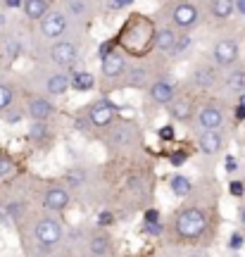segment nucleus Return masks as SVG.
<instances>
[{
  "label": "nucleus",
  "mask_w": 245,
  "mask_h": 257,
  "mask_svg": "<svg viewBox=\"0 0 245 257\" xmlns=\"http://www.w3.org/2000/svg\"><path fill=\"white\" fill-rule=\"evenodd\" d=\"M155 22L146 15H131V17L121 24L114 43L119 46V50L127 57H136V60H143L146 55H150L155 43Z\"/></svg>",
  "instance_id": "f257e3e1"
},
{
  "label": "nucleus",
  "mask_w": 245,
  "mask_h": 257,
  "mask_svg": "<svg viewBox=\"0 0 245 257\" xmlns=\"http://www.w3.org/2000/svg\"><path fill=\"white\" fill-rule=\"evenodd\" d=\"M209 226H212L209 212L198 205H183L172 219V229L181 243H195V240L205 238Z\"/></svg>",
  "instance_id": "f03ea898"
},
{
  "label": "nucleus",
  "mask_w": 245,
  "mask_h": 257,
  "mask_svg": "<svg viewBox=\"0 0 245 257\" xmlns=\"http://www.w3.org/2000/svg\"><path fill=\"white\" fill-rule=\"evenodd\" d=\"M31 236H34V243L38 250L53 252L64 238V224L60 219V214L43 212L41 217H36L34 226H31Z\"/></svg>",
  "instance_id": "7ed1b4c3"
},
{
  "label": "nucleus",
  "mask_w": 245,
  "mask_h": 257,
  "mask_svg": "<svg viewBox=\"0 0 245 257\" xmlns=\"http://www.w3.org/2000/svg\"><path fill=\"white\" fill-rule=\"evenodd\" d=\"M193 124L198 131H221L226 124V107L219 100H205L195 107Z\"/></svg>",
  "instance_id": "20e7f679"
},
{
  "label": "nucleus",
  "mask_w": 245,
  "mask_h": 257,
  "mask_svg": "<svg viewBox=\"0 0 245 257\" xmlns=\"http://www.w3.org/2000/svg\"><path fill=\"white\" fill-rule=\"evenodd\" d=\"M117 119H119V105L114 100H109V98H98V100H93L91 105L86 107L88 128L107 131Z\"/></svg>",
  "instance_id": "39448f33"
},
{
  "label": "nucleus",
  "mask_w": 245,
  "mask_h": 257,
  "mask_svg": "<svg viewBox=\"0 0 245 257\" xmlns=\"http://www.w3.org/2000/svg\"><path fill=\"white\" fill-rule=\"evenodd\" d=\"M141 141V131H138L136 121H121L117 119L107 128V146L117 148V150H127V148L136 146Z\"/></svg>",
  "instance_id": "423d86ee"
},
{
  "label": "nucleus",
  "mask_w": 245,
  "mask_h": 257,
  "mask_svg": "<svg viewBox=\"0 0 245 257\" xmlns=\"http://www.w3.org/2000/svg\"><path fill=\"white\" fill-rule=\"evenodd\" d=\"M57 114V105L46 93H34L24 102V117L29 121H50Z\"/></svg>",
  "instance_id": "0eeeda50"
},
{
  "label": "nucleus",
  "mask_w": 245,
  "mask_h": 257,
  "mask_svg": "<svg viewBox=\"0 0 245 257\" xmlns=\"http://www.w3.org/2000/svg\"><path fill=\"white\" fill-rule=\"evenodd\" d=\"M41 205L50 214H62L72 207V191L64 184H50L41 195Z\"/></svg>",
  "instance_id": "6e6552de"
},
{
  "label": "nucleus",
  "mask_w": 245,
  "mask_h": 257,
  "mask_svg": "<svg viewBox=\"0 0 245 257\" xmlns=\"http://www.w3.org/2000/svg\"><path fill=\"white\" fill-rule=\"evenodd\" d=\"M240 60V46L236 38H217L212 46V64H217L219 69H231Z\"/></svg>",
  "instance_id": "1a4fd4ad"
},
{
  "label": "nucleus",
  "mask_w": 245,
  "mask_h": 257,
  "mask_svg": "<svg viewBox=\"0 0 245 257\" xmlns=\"http://www.w3.org/2000/svg\"><path fill=\"white\" fill-rule=\"evenodd\" d=\"M67 29H69V17L64 15V10H48V15L38 22L41 36L46 38V41H50V43L64 38Z\"/></svg>",
  "instance_id": "9d476101"
},
{
  "label": "nucleus",
  "mask_w": 245,
  "mask_h": 257,
  "mask_svg": "<svg viewBox=\"0 0 245 257\" xmlns=\"http://www.w3.org/2000/svg\"><path fill=\"white\" fill-rule=\"evenodd\" d=\"M48 60H50L55 67L74 69V64L79 62V46H76L74 41L60 38V41L50 43V48H48Z\"/></svg>",
  "instance_id": "9b49d317"
},
{
  "label": "nucleus",
  "mask_w": 245,
  "mask_h": 257,
  "mask_svg": "<svg viewBox=\"0 0 245 257\" xmlns=\"http://www.w3.org/2000/svg\"><path fill=\"white\" fill-rule=\"evenodd\" d=\"M172 27L174 29H181V31H191L200 24V10L198 5H193L191 0H179L172 5Z\"/></svg>",
  "instance_id": "f8f14e48"
},
{
  "label": "nucleus",
  "mask_w": 245,
  "mask_h": 257,
  "mask_svg": "<svg viewBox=\"0 0 245 257\" xmlns=\"http://www.w3.org/2000/svg\"><path fill=\"white\" fill-rule=\"evenodd\" d=\"M127 67H129V57L121 50H109L105 57H100V76L107 83L121 81Z\"/></svg>",
  "instance_id": "ddd939ff"
},
{
  "label": "nucleus",
  "mask_w": 245,
  "mask_h": 257,
  "mask_svg": "<svg viewBox=\"0 0 245 257\" xmlns=\"http://www.w3.org/2000/svg\"><path fill=\"white\" fill-rule=\"evenodd\" d=\"M195 148H198L200 155L217 157V155H221L224 148H226V136H224L221 131H198Z\"/></svg>",
  "instance_id": "4468645a"
},
{
  "label": "nucleus",
  "mask_w": 245,
  "mask_h": 257,
  "mask_svg": "<svg viewBox=\"0 0 245 257\" xmlns=\"http://www.w3.org/2000/svg\"><path fill=\"white\" fill-rule=\"evenodd\" d=\"M121 86L124 88H148L150 83H153V72H150V67L143 62H129L127 72L121 76Z\"/></svg>",
  "instance_id": "2eb2a0df"
},
{
  "label": "nucleus",
  "mask_w": 245,
  "mask_h": 257,
  "mask_svg": "<svg viewBox=\"0 0 245 257\" xmlns=\"http://www.w3.org/2000/svg\"><path fill=\"white\" fill-rule=\"evenodd\" d=\"M195 102H193L191 95H186V93H176L172 98V102L167 105V114H169V119L172 121H193V114H195Z\"/></svg>",
  "instance_id": "dca6fc26"
},
{
  "label": "nucleus",
  "mask_w": 245,
  "mask_h": 257,
  "mask_svg": "<svg viewBox=\"0 0 245 257\" xmlns=\"http://www.w3.org/2000/svg\"><path fill=\"white\" fill-rule=\"evenodd\" d=\"M176 93H179L176 91V83L169 81V79H153V83L148 86V98H150V102L160 105V107H167Z\"/></svg>",
  "instance_id": "f3484780"
},
{
  "label": "nucleus",
  "mask_w": 245,
  "mask_h": 257,
  "mask_svg": "<svg viewBox=\"0 0 245 257\" xmlns=\"http://www.w3.org/2000/svg\"><path fill=\"white\" fill-rule=\"evenodd\" d=\"M219 67L217 64H198L191 72V83L198 91H212L219 83Z\"/></svg>",
  "instance_id": "a211bd4d"
},
{
  "label": "nucleus",
  "mask_w": 245,
  "mask_h": 257,
  "mask_svg": "<svg viewBox=\"0 0 245 257\" xmlns=\"http://www.w3.org/2000/svg\"><path fill=\"white\" fill-rule=\"evenodd\" d=\"M72 88V83H69V74L67 72H53L46 76V81H43V93H46L48 98H62L67 95Z\"/></svg>",
  "instance_id": "6ab92c4d"
},
{
  "label": "nucleus",
  "mask_w": 245,
  "mask_h": 257,
  "mask_svg": "<svg viewBox=\"0 0 245 257\" xmlns=\"http://www.w3.org/2000/svg\"><path fill=\"white\" fill-rule=\"evenodd\" d=\"M86 248H88L91 257H107L112 252V236L105 229L93 231L88 236V240H86Z\"/></svg>",
  "instance_id": "aec40b11"
},
{
  "label": "nucleus",
  "mask_w": 245,
  "mask_h": 257,
  "mask_svg": "<svg viewBox=\"0 0 245 257\" xmlns=\"http://www.w3.org/2000/svg\"><path fill=\"white\" fill-rule=\"evenodd\" d=\"M176 38H179V31L174 27H160L155 31V43L153 50L162 53V55H172L174 46H176Z\"/></svg>",
  "instance_id": "412c9836"
},
{
  "label": "nucleus",
  "mask_w": 245,
  "mask_h": 257,
  "mask_svg": "<svg viewBox=\"0 0 245 257\" xmlns=\"http://www.w3.org/2000/svg\"><path fill=\"white\" fill-rule=\"evenodd\" d=\"M224 88L231 95H240L245 91V64H233L224 76Z\"/></svg>",
  "instance_id": "4be33fe9"
},
{
  "label": "nucleus",
  "mask_w": 245,
  "mask_h": 257,
  "mask_svg": "<svg viewBox=\"0 0 245 257\" xmlns=\"http://www.w3.org/2000/svg\"><path fill=\"white\" fill-rule=\"evenodd\" d=\"M69 83H72V88L76 93H91L93 88H95L98 79H95V74L88 72V69H74V72L69 74Z\"/></svg>",
  "instance_id": "5701e85b"
},
{
  "label": "nucleus",
  "mask_w": 245,
  "mask_h": 257,
  "mask_svg": "<svg viewBox=\"0 0 245 257\" xmlns=\"http://www.w3.org/2000/svg\"><path fill=\"white\" fill-rule=\"evenodd\" d=\"M50 10V0H24L22 3V12L29 22H41Z\"/></svg>",
  "instance_id": "b1692460"
},
{
  "label": "nucleus",
  "mask_w": 245,
  "mask_h": 257,
  "mask_svg": "<svg viewBox=\"0 0 245 257\" xmlns=\"http://www.w3.org/2000/svg\"><path fill=\"white\" fill-rule=\"evenodd\" d=\"M209 15L217 22H226L236 15V5L233 0H209Z\"/></svg>",
  "instance_id": "393cba45"
},
{
  "label": "nucleus",
  "mask_w": 245,
  "mask_h": 257,
  "mask_svg": "<svg viewBox=\"0 0 245 257\" xmlns=\"http://www.w3.org/2000/svg\"><path fill=\"white\" fill-rule=\"evenodd\" d=\"M167 186H169V191H172L176 198H186V195H191V191H193V181L186 174H179V172L169 176Z\"/></svg>",
  "instance_id": "a878e982"
},
{
  "label": "nucleus",
  "mask_w": 245,
  "mask_h": 257,
  "mask_svg": "<svg viewBox=\"0 0 245 257\" xmlns=\"http://www.w3.org/2000/svg\"><path fill=\"white\" fill-rule=\"evenodd\" d=\"M27 136L31 143H46L48 138L53 136V131H50V124L48 121H29V131H27Z\"/></svg>",
  "instance_id": "bb28decb"
},
{
  "label": "nucleus",
  "mask_w": 245,
  "mask_h": 257,
  "mask_svg": "<svg viewBox=\"0 0 245 257\" xmlns=\"http://www.w3.org/2000/svg\"><path fill=\"white\" fill-rule=\"evenodd\" d=\"M17 160L5 153V150H0V181H10L12 176L17 174Z\"/></svg>",
  "instance_id": "cd10ccee"
},
{
  "label": "nucleus",
  "mask_w": 245,
  "mask_h": 257,
  "mask_svg": "<svg viewBox=\"0 0 245 257\" xmlns=\"http://www.w3.org/2000/svg\"><path fill=\"white\" fill-rule=\"evenodd\" d=\"M17 100V88L10 81H0V114L8 112Z\"/></svg>",
  "instance_id": "c85d7f7f"
},
{
  "label": "nucleus",
  "mask_w": 245,
  "mask_h": 257,
  "mask_svg": "<svg viewBox=\"0 0 245 257\" xmlns=\"http://www.w3.org/2000/svg\"><path fill=\"white\" fill-rule=\"evenodd\" d=\"M64 15L72 19L88 17V3H86V0H67V3H64Z\"/></svg>",
  "instance_id": "c756f323"
},
{
  "label": "nucleus",
  "mask_w": 245,
  "mask_h": 257,
  "mask_svg": "<svg viewBox=\"0 0 245 257\" xmlns=\"http://www.w3.org/2000/svg\"><path fill=\"white\" fill-rule=\"evenodd\" d=\"M86 184V172L79 169V167H72V169H67V174H64V186L69 188H81Z\"/></svg>",
  "instance_id": "7c9ffc66"
},
{
  "label": "nucleus",
  "mask_w": 245,
  "mask_h": 257,
  "mask_svg": "<svg viewBox=\"0 0 245 257\" xmlns=\"http://www.w3.org/2000/svg\"><path fill=\"white\" fill-rule=\"evenodd\" d=\"M3 55L8 57V60H17L22 55V43H19L17 38H8L3 43Z\"/></svg>",
  "instance_id": "2f4dec72"
},
{
  "label": "nucleus",
  "mask_w": 245,
  "mask_h": 257,
  "mask_svg": "<svg viewBox=\"0 0 245 257\" xmlns=\"http://www.w3.org/2000/svg\"><path fill=\"white\" fill-rule=\"evenodd\" d=\"M191 43H193V38H191V34H188V31H186V34H179V38H176V46H174V50H172V57H176V60H179V57H181L183 53L191 48Z\"/></svg>",
  "instance_id": "473e14b6"
},
{
  "label": "nucleus",
  "mask_w": 245,
  "mask_h": 257,
  "mask_svg": "<svg viewBox=\"0 0 245 257\" xmlns=\"http://www.w3.org/2000/svg\"><path fill=\"white\" fill-rule=\"evenodd\" d=\"M228 248L233 250V252H238V250H243L245 248V236L240 233V231H233L231 236H228V243H226Z\"/></svg>",
  "instance_id": "72a5a7b5"
},
{
  "label": "nucleus",
  "mask_w": 245,
  "mask_h": 257,
  "mask_svg": "<svg viewBox=\"0 0 245 257\" xmlns=\"http://www.w3.org/2000/svg\"><path fill=\"white\" fill-rule=\"evenodd\" d=\"M228 193H231L233 198H243V195H245V181H240V179H233V181L228 184Z\"/></svg>",
  "instance_id": "f704fd0d"
},
{
  "label": "nucleus",
  "mask_w": 245,
  "mask_h": 257,
  "mask_svg": "<svg viewBox=\"0 0 245 257\" xmlns=\"http://www.w3.org/2000/svg\"><path fill=\"white\" fill-rule=\"evenodd\" d=\"M157 136L162 138V141H174L176 138V128H174V124H162L160 131H157Z\"/></svg>",
  "instance_id": "c9c22d12"
},
{
  "label": "nucleus",
  "mask_w": 245,
  "mask_h": 257,
  "mask_svg": "<svg viewBox=\"0 0 245 257\" xmlns=\"http://www.w3.org/2000/svg\"><path fill=\"white\" fill-rule=\"evenodd\" d=\"M112 221H114V214H112V212L102 210L98 214V226H100V229H107V226H112Z\"/></svg>",
  "instance_id": "e433bc0d"
},
{
  "label": "nucleus",
  "mask_w": 245,
  "mask_h": 257,
  "mask_svg": "<svg viewBox=\"0 0 245 257\" xmlns=\"http://www.w3.org/2000/svg\"><path fill=\"white\" fill-rule=\"evenodd\" d=\"M136 0H107V10H127L129 5H134Z\"/></svg>",
  "instance_id": "4c0bfd02"
},
{
  "label": "nucleus",
  "mask_w": 245,
  "mask_h": 257,
  "mask_svg": "<svg viewBox=\"0 0 245 257\" xmlns=\"http://www.w3.org/2000/svg\"><path fill=\"white\" fill-rule=\"evenodd\" d=\"M3 117H5V121H8V124H17V121L24 119V110H22V112H12V107H10L8 112H3Z\"/></svg>",
  "instance_id": "58836bf2"
},
{
  "label": "nucleus",
  "mask_w": 245,
  "mask_h": 257,
  "mask_svg": "<svg viewBox=\"0 0 245 257\" xmlns=\"http://www.w3.org/2000/svg\"><path fill=\"white\" fill-rule=\"evenodd\" d=\"M143 231H146V233H150V236H160V233L164 231V226H162V221H155V224H148V221H146Z\"/></svg>",
  "instance_id": "ea45409f"
},
{
  "label": "nucleus",
  "mask_w": 245,
  "mask_h": 257,
  "mask_svg": "<svg viewBox=\"0 0 245 257\" xmlns=\"http://www.w3.org/2000/svg\"><path fill=\"white\" fill-rule=\"evenodd\" d=\"M224 169L233 174V172L238 169V160H236V157H233V155H226V157H224Z\"/></svg>",
  "instance_id": "a19ab883"
},
{
  "label": "nucleus",
  "mask_w": 245,
  "mask_h": 257,
  "mask_svg": "<svg viewBox=\"0 0 245 257\" xmlns=\"http://www.w3.org/2000/svg\"><path fill=\"white\" fill-rule=\"evenodd\" d=\"M169 160H172L174 167H181L186 160H188V153H174V155H169Z\"/></svg>",
  "instance_id": "79ce46f5"
},
{
  "label": "nucleus",
  "mask_w": 245,
  "mask_h": 257,
  "mask_svg": "<svg viewBox=\"0 0 245 257\" xmlns=\"http://www.w3.org/2000/svg\"><path fill=\"white\" fill-rule=\"evenodd\" d=\"M143 219H146L148 224H155V221H160V212H157V210H146Z\"/></svg>",
  "instance_id": "37998d69"
},
{
  "label": "nucleus",
  "mask_w": 245,
  "mask_h": 257,
  "mask_svg": "<svg viewBox=\"0 0 245 257\" xmlns=\"http://www.w3.org/2000/svg\"><path fill=\"white\" fill-rule=\"evenodd\" d=\"M233 5H236V15H238V17L245 19V0H233Z\"/></svg>",
  "instance_id": "c03bdc74"
},
{
  "label": "nucleus",
  "mask_w": 245,
  "mask_h": 257,
  "mask_svg": "<svg viewBox=\"0 0 245 257\" xmlns=\"http://www.w3.org/2000/svg\"><path fill=\"white\" fill-rule=\"evenodd\" d=\"M238 221L243 224V229H245V202L240 205V207H238Z\"/></svg>",
  "instance_id": "a18cd8bd"
},
{
  "label": "nucleus",
  "mask_w": 245,
  "mask_h": 257,
  "mask_svg": "<svg viewBox=\"0 0 245 257\" xmlns=\"http://www.w3.org/2000/svg\"><path fill=\"white\" fill-rule=\"evenodd\" d=\"M22 3H24V0H5L8 8H22Z\"/></svg>",
  "instance_id": "49530a36"
},
{
  "label": "nucleus",
  "mask_w": 245,
  "mask_h": 257,
  "mask_svg": "<svg viewBox=\"0 0 245 257\" xmlns=\"http://www.w3.org/2000/svg\"><path fill=\"white\" fill-rule=\"evenodd\" d=\"M236 119H245V110L240 105H236Z\"/></svg>",
  "instance_id": "de8ad7c7"
},
{
  "label": "nucleus",
  "mask_w": 245,
  "mask_h": 257,
  "mask_svg": "<svg viewBox=\"0 0 245 257\" xmlns=\"http://www.w3.org/2000/svg\"><path fill=\"white\" fill-rule=\"evenodd\" d=\"M5 24H8V15H5V12L0 10V29L5 27Z\"/></svg>",
  "instance_id": "09e8293b"
},
{
  "label": "nucleus",
  "mask_w": 245,
  "mask_h": 257,
  "mask_svg": "<svg viewBox=\"0 0 245 257\" xmlns=\"http://www.w3.org/2000/svg\"><path fill=\"white\" fill-rule=\"evenodd\" d=\"M236 98H238V105H240V107L245 110V91L240 93V95H236Z\"/></svg>",
  "instance_id": "8fccbe9b"
},
{
  "label": "nucleus",
  "mask_w": 245,
  "mask_h": 257,
  "mask_svg": "<svg viewBox=\"0 0 245 257\" xmlns=\"http://www.w3.org/2000/svg\"><path fill=\"white\" fill-rule=\"evenodd\" d=\"M153 257H164V255H153Z\"/></svg>",
  "instance_id": "3c124183"
},
{
  "label": "nucleus",
  "mask_w": 245,
  "mask_h": 257,
  "mask_svg": "<svg viewBox=\"0 0 245 257\" xmlns=\"http://www.w3.org/2000/svg\"><path fill=\"white\" fill-rule=\"evenodd\" d=\"M233 257H243V255H233Z\"/></svg>",
  "instance_id": "603ef678"
}]
</instances>
